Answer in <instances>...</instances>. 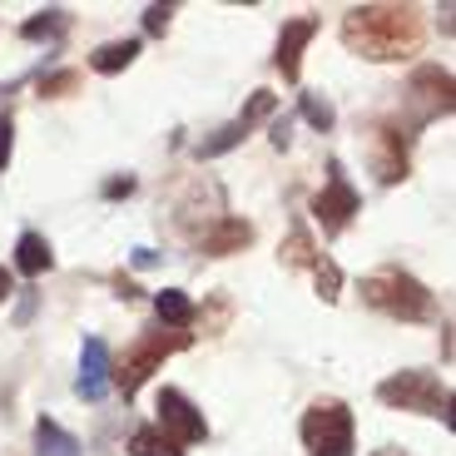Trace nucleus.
I'll use <instances>...</instances> for the list:
<instances>
[{"instance_id": "20", "label": "nucleus", "mask_w": 456, "mask_h": 456, "mask_svg": "<svg viewBox=\"0 0 456 456\" xmlns=\"http://www.w3.org/2000/svg\"><path fill=\"white\" fill-rule=\"evenodd\" d=\"M65 25H69V11H40L35 20L20 25V35H25V40H55Z\"/></svg>"}, {"instance_id": "25", "label": "nucleus", "mask_w": 456, "mask_h": 456, "mask_svg": "<svg viewBox=\"0 0 456 456\" xmlns=\"http://www.w3.org/2000/svg\"><path fill=\"white\" fill-rule=\"evenodd\" d=\"M11 149H15V125L11 119H0V169L11 164Z\"/></svg>"}, {"instance_id": "8", "label": "nucleus", "mask_w": 456, "mask_h": 456, "mask_svg": "<svg viewBox=\"0 0 456 456\" xmlns=\"http://www.w3.org/2000/svg\"><path fill=\"white\" fill-rule=\"evenodd\" d=\"M159 432L174 436L179 446H189V442H204L208 436V422H204V411L183 397L179 387H164L159 392Z\"/></svg>"}, {"instance_id": "15", "label": "nucleus", "mask_w": 456, "mask_h": 456, "mask_svg": "<svg viewBox=\"0 0 456 456\" xmlns=\"http://www.w3.org/2000/svg\"><path fill=\"white\" fill-rule=\"evenodd\" d=\"M139 55V40H114V45H100L90 55V69H100V75H119V69H129Z\"/></svg>"}, {"instance_id": "14", "label": "nucleus", "mask_w": 456, "mask_h": 456, "mask_svg": "<svg viewBox=\"0 0 456 456\" xmlns=\"http://www.w3.org/2000/svg\"><path fill=\"white\" fill-rule=\"evenodd\" d=\"M55 263V253H50V243L40 239V233H20V243H15V268H20L25 278H40Z\"/></svg>"}, {"instance_id": "6", "label": "nucleus", "mask_w": 456, "mask_h": 456, "mask_svg": "<svg viewBox=\"0 0 456 456\" xmlns=\"http://www.w3.org/2000/svg\"><path fill=\"white\" fill-rule=\"evenodd\" d=\"M452 75H446L442 65H422L417 75H411L407 85V114H411V125H432L436 114H452Z\"/></svg>"}, {"instance_id": "3", "label": "nucleus", "mask_w": 456, "mask_h": 456, "mask_svg": "<svg viewBox=\"0 0 456 456\" xmlns=\"http://www.w3.org/2000/svg\"><path fill=\"white\" fill-rule=\"evenodd\" d=\"M189 342H194L189 332H144V338H134L125 347V357H119V367H110V387H119L125 402H129L139 387H144V377L154 372L169 353H183Z\"/></svg>"}, {"instance_id": "28", "label": "nucleus", "mask_w": 456, "mask_h": 456, "mask_svg": "<svg viewBox=\"0 0 456 456\" xmlns=\"http://www.w3.org/2000/svg\"><path fill=\"white\" fill-rule=\"evenodd\" d=\"M5 297H11V273L0 268V303H5Z\"/></svg>"}, {"instance_id": "17", "label": "nucleus", "mask_w": 456, "mask_h": 456, "mask_svg": "<svg viewBox=\"0 0 456 456\" xmlns=\"http://www.w3.org/2000/svg\"><path fill=\"white\" fill-rule=\"evenodd\" d=\"M154 308H159V322H169L174 332H183L189 322H194V303H189L179 288H164V293L154 297Z\"/></svg>"}, {"instance_id": "13", "label": "nucleus", "mask_w": 456, "mask_h": 456, "mask_svg": "<svg viewBox=\"0 0 456 456\" xmlns=\"http://www.w3.org/2000/svg\"><path fill=\"white\" fill-rule=\"evenodd\" d=\"M35 456H80V442H75L60 422L40 417V422H35Z\"/></svg>"}, {"instance_id": "12", "label": "nucleus", "mask_w": 456, "mask_h": 456, "mask_svg": "<svg viewBox=\"0 0 456 456\" xmlns=\"http://www.w3.org/2000/svg\"><path fill=\"white\" fill-rule=\"evenodd\" d=\"M248 243H253V224H243V218H218L199 248H204V258H228V253H243Z\"/></svg>"}, {"instance_id": "19", "label": "nucleus", "mask_w": 456, "mask_h": 456, "mask_svg": "<svg viewBox=\"0 0 456 456\" xmlns=\"http://www.w3.org/2000/svg\"><path fill=\"white\" fill-rule=\"evenodd\" d=\"M278 258H283V268H313L318 263V248H313V233L303 224L288 233V243L278 248Z\"/></svg>"}, {"instance_id": "10", "label": "nucleus", "mask_w": 456, "mask_h": 456, "mask_svg": "<svg viewBox=\"0 0 456 456\" xmlns=\"http://www.w3.org/2000/svg\"><path fill=\"white\" fill-rule=\"evenodd\" d=\"M313 35H318V20H313V15H297V20L283 25L278 55H273V65L283 69V80H297V69H303V45H308Z\"/></svg>"}, {"instance_id": "23", "label": "nucleus", "mask_w": 456, "mask_h": 456, "mask_svg": "<svg viewBox=\"0 0 456 456\" xmlns=\"http://www.w3.org/2000/svg\"><path fill=\"white\" fill-rule=\"evenodd\" d=\"M80 85V75L75 69H60V75H50V80H40V94H69Z\"/></svg>"}, {"instance_id": "21", "label": "nucleus", "mask_w": 456, "mask_h": 456, "mask_svg": "<svg viewBox=\"0 0 456 456\" xmlns=\"http://www.w3.org/2000/svg\"><path fill=\"white\" fill-rule=\"evenodd\" d=\"M308 273H313V283H318V297H322V303H338V293H342V273H338V263L322 258V253H318V263H313Z\"/></svg>"}, {"instance_id": "2", "label": "nucleus", "mask_w": 456, "mask_h": 456, "mask_svg": "<svg viewBox=\"0 0 456 456\" xmlns=\"http://www.w3.org/2000/svg\"><path fill=\"white\" fill-rule=\"evenodd\" d=\"M362 303H372L377 313L402 318V322L432 318V293H427L411 273H402V268H377V273H367L362 278Z\"/></svg>"}, {"instance_id": "9", "label": "nucleus", "mask_w": 456, "mask_h": 456, "mask_svg": "<svg viewBox=\"0 0 456 456\" xmlns=\"http://www.w3.org/2000/svg\"><path fill=\"white\" fill-rule=\"evenodd\" d=\"M372 169L382 183H402L407 179V134L397 125H377L372 129Z\"/></svg>"}, {"instance_id": "27", "label": "nucleus", "mask_w": 456, "mask_h": 456, "mask_svg": "<svg viewBox=\"0 0 456 456\" xmlns=\"http://www.w3.org/2000/svg\"><path fill=\"white\" fill-rule=\"evenodd\" d=\"M273 144L288 149V119H278V125H273Z\"/></svg>"}, {"instance_id": "24", "label": "nucleus", "mask_w": 456, "mask_h": 456, "mask_svg": "<svg viewBox=\"0 0 456 456\" xmlns=\"http://www.w3.org/2000/svg\"><path fill=\"white\" fill-rule=\"evenodd\" d=\"M169 15H174V5H149V11H144V30L149 35H164V30H169Z\"/></svg>"}, {"instance_id": "7", "label": "nucleus", "mask_w": 456, "mask_h": 456, "mask_svg": "<svg viewBox=\"0 0 456 456\" xmlns=\"http://www.w3.org/2000/svg\"><path fill=\"white\" fill-rule=\"evenodd\" d=\"M357 208H362V199H357V189L347 183L342 164H328V183H322V194L313 199V214H318L322 233H342V228L353 224Z\"/></svg>"}, {"instance_id": "22", "label": "nucleus", "mask_w": 456, "mask_h": 456, "mask_svg": "<svg viewBox=\"0 0 456 456\" xmlns=\"http://www.w3.org/2000/svg\"><path fill=\"white\" fill-rule=\"evenodd\" d=\"M303 119H308L313 129H322V134L338 125V114H332V104L322 100V94H303Z\"/></svg>"}, {"instance_id": "11", "label": "nucleus", "mask_w": 456, "mask_h": 456, "mask_svg": "<svg viewBox=\"0 0 456 456\" xmlns=\"http://www.w3.org/2000/svg\"><path fill=\"white\" fill-rule=\"evenodd\" d=\"M110 392V347L104 338H85V353H80V397L85 402H100Z\"/></svg>"}, {"instance_id": "26", "label": "nucleus", "mask_w": 456, "mask_h": 456, "mask_svg": "<svg viewBox=\"0 0 456 456\" xmlns=\"http://www.w3.org/2000/svg\"><path fill=\"white\" fill-rule=\"evenodd\" d=\"M125 194H134V179H129V174H125V179H110V183H104V199H125Z\"/></svg>"}, {"instance_id": "4", "label": "nucleus", "mask_w": 456, "mask_h": 456, "mask_svg": "<svg viewBox=\"0 0 456 456\" xmlns=\"http://www.w3.org/2000/svg\"><path fill=\"white\" fill-rule=\"evenodd\" d=\"M377 397L387 402V407H402V411H422V417H442L452 427V387L436 382L432 372H397L387 377Z\"/></svg>"}, {"instance_id": "29", "label": "nucleus", "mask_w": 456, "mask_h": 456, "mask_svg": "<svg viewBox=\"0 0 456 456\" xmlns=\"http://www.w3.org/2000/svg\"><path fill=\"white\" fill-rule=\"evenodd\" d=\"M372 456H402V452H392V446H382V452H372Z\"/></svg>"}, {"instance_id": "18", "label": "nucleus", "mask_w": 456, "mask_h": 456, "mask_svg": "<svg viewBox=\"0 0 456 456\" xmlns=\"http://www.w3.org/2000/svg\"><path fill=\"white\" fill-rule=\"evenodd\" d=\"M243 139H248V129H243L239 119H228L224 129H214L208 139H199V149H194V154H199V159H218V154H228V149H239Z\"/></svg>"}, {"instance_id": "5", "label": "nucleus", "mask_w": 456, "mask_h": 456, "mask_svg": "<svg viewBox=\"0 0 456 456\" xmlns=\"http://www.w3.org/2000/svg\"><path fill=\"white\" fill-rule=\"evenodd\" d=\"M303 446L308 456H353V411L342 402H313L303 411Z\"/></svg>"}, {"instance_id": "16", "label": "nucleus", "mask_w": 456, "mask_h": 456, "mask_svg": "<svg viewBox=\"0 0 456 456\" xmlns=\"http://www.w3.org/2000/svg\"><path fill=\"white\" fill-rule=\"evenodd\" d=\"M129 456H183V446L174 436H164L159 427H139L129 436Z\"/></svg>"}, {"instance_id": "1", "label": "nucleus", "mask_w": 456, "mask_h": 456, "mask_svg": "<svg viewBox=\"0 0 456 456\" xmlns=\"http://www.w3.org/2000/svg\"><path fill=\"white\" fill-rule=\"evenodd\" d=\"M422 15L411 5H353L342 15V45L362 60H407L422 50Z\"/></svg>"}]
</instances>
